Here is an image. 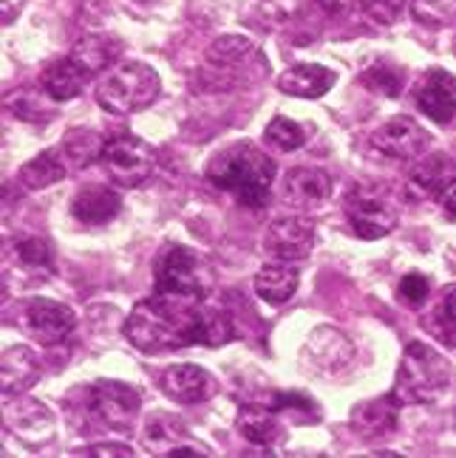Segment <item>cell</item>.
I'll return each mask as SVG.
<instances>
[{
	"label": "cell",
	"mask_w": 456,
	"mask_h": 458,
	"mask_svg": "<svg viewBox=\"0 0 456 458\" xmlns=\"http://www.w3.org/2000/svg\"><path fill=\"white\" fill-rule=\"evenodd\" d=\"M125 337L142 354H170L190 345L219 348L238 337V323L230 309L207 303L202 294L153 289L125 320Z\"/></svg>",
	"instance_id": "cell-1"
},
{
	"label": "cell",
	"mask_w": 456,
	"mask_h": 458,
	"mask_svg": "<svg viewBox=\"0 0 456 458\" xmlns=\"http://www.w3.org/2000/svg\"><path fill=\"white\" fill-rule=\"evenodd\" d=\"M204 179L213 187L230 192L238 204L261 209L270 204L272 196L275 162L253 142H233L213 153L204 167Z\"/></svg>",
	"instance_id": "cell-2"
},
{
	"label": "cell",
	"mask_w": 456,
	"mask_h": 458,
	"mask_svg": "<svg viewBox=\"0 0 456 458\" xmlns=\"http://www.w3.org/2000/svg\"><path fill=\"white\" fill-rule=\"evenodd\" d=\"M451 385V362L428 343L414 340L402 351L391 396L406 404H434Z\"/></svg>",
	"instance_id": "cell-3"
},
{
	"label": "cell",
	"mask_w": 456,
	"mask_h": 458,
	"mask_svg": "<svg viewBox=\"0 0 456 458\" xmlns=\"http://www.w3.org/2000/svg\"><path fill=\"white\" fill-rule=\"evenodd\" d=\"M162 94V80L145 63H122L97 82V105L105 114L131 116L151 108Z\"/></svg>",
	"instance_id": "cell-4"
},
{
	"label": "cell",
	"mask_w": 456,
	"mask_h": 458,
	"mask_svg": "<svg viewBox=\"0 0 456 458\" xmlns=\"http://www.w3.org/2000/svg\"><path fill=\"white\" fill-rule=\"evenodd\" d=\"M156 292H182V294H202L210 297L213 292V269L204 255L190 246L173 243L156 258Z\"/></svg>",
	"instance_id": "cell-5"
},
{
	"label": "cell",
	"mask_w": 456,
	"mask_h": 458,
	"mask_svg": "<svg viewBox=\"0 0 456 458\" xmlns=\"http://www.w3.org/2000/svg\"><path fill=\"white\" fill-rule=\"evenodd\" d=\"M156 162H159L156 150L145 139H139L133 133H116L105 142L102 165L116 187H125V190L142 187L156 173Z\"/></svg>",
	"instance_id": "cell-6"
},
{
	"label": "cell",
	"mask_w": 456,
	"mask_h": 458,
	"mask_svg": "<svg viewBox=\"0 0 456 458\" xmlns=\"http://www.w3.org/2000/svg\"><path fill=\"white\" fill-rule=\"evenodd\" d=\"M139 408H142V394L128 382L99 379L91 387V416L108 430L128 433L136 425Z\"/></svg>",
	"instance_id": "cell-7"
},
{
	"label": "cell",
	"mask_w": 456,
	"mask_h": 458,
	"mask_svg": "<svg viewBox=\"0 0 456 458\" xmlns=\"http://www.w3.org/2000/svg\"><path fill=\"white\" fill-rule=\"evenodd\" d=\"M352 360H355L352 340H348L343 331L331 328V326L314 328L309 334L306 345L301 348V362L309 368L312 374H321V377L340 374Z\"/></svg>",
	"instance_id": "cell-8"
},
{
	"label": "cell",
	"mask_w": 456,
	"mask_h": 458,
	"mask_svg": "<svg viewBox=\"0 0 456 458\" xmlns=\"http://www.w3.org/2000/svg\"><path fill=\"white\" fill-rule=\"evenodd\" d=\"M312 246H314V224L304 216H284L267 226L264 252L270 260H284V263L306 260L312 255Z\"/></svg>",
	"instance_id": "cell-9"
},
{
	"label": "cell",
	"mask_w": 456,
	"mask_h": 458,
	"mask_svg": "<svg viewBox=\"0 0 456 458\" xmlns=\"http://www.w3.org/2000/svg\"><path fill=\"white\" fill-rule=\"evenodd\" d=\"M26 317V331L31 334L40 345H60L74 334L77 328V314L72 306L46 301V297H34L23 309Z\"/></svg>",
	"instance_id": "cell-10"
},
{
	"label": "cell",
	"mask_w": 456,
	"mask_h": 458,
	"mask_svg": "<svg viewBox=\"0 0 456 458\" xmlns=\"http://www.w3.org/2000/svg\"><path fill=\"white\" fill-rule=\"evenodd\" d=\"M372 145L385 156L411 162V158H419L431 148V136L417 119L394 116L372 133Z\"/></svg>",
	"instance_id": "cell-11"
},
{
	"label": "cell",
	"mask_w": 456,
	"mask_h": 458,
	"mask_svg": "<svg viewBox=\"0 0 456 458\" xmlns=\"http://www.w3.org/2000/svg\"><path fill=\"white\" fill-rule=\"evenodd\" d=\"M145 442L156 455L182 458V455H210L204 445H199L185 428V421L173 413H153L145 421Z\"/></svg>",
	"instance_id": "cell-12"
},
{
	"label": "cell",
	"mask_w": 456,
	"mask_h": 458,
	"mask_svg": "<svg viewBox=\"0 0 456 458\" xmlns=\"http://www.w3.org/2000/svg\"><path fill=\"white\" fill-rule=\"evenodd\" d=\"M346 218L357 238L377 241V238H385L397 226V209L385 199L368 196V192H355V196L346 201Z\"/></svg>",
	"instance_id": "cell-13"
},
{
	"label": "cell",
	"mask_w": 456,
	"mask_h": 458,
	"mask_svg": "<svg viewBox=\"0 0 456 458\" xmlns=\"http://www.w3.org/2000/svg\"><path fill=\"white\" fill-rule=\"evenodd\" d=\"M159 387L176 404H199L216 396L219 382L199 365H170L159 377Z\"/></svg>",
	"instance_id": "cell-14"
},
{
	"label": "cell",
	"mask_w": 456,
	"mask_h": 458,
	"mask_svg": "<svg viewBox=\"0 0 456 458\" xmlns=\"http://www.w3.org/2000/svg\"><path fill=\"white\" fill-rule=\"evenodd\" d=\"M417 108L436 125H448L456 114V77L445 68H428L417 85Z\"/></svg>",
	"instance_id": "cell-15"
},
{
	"label": "cell",
	"mask_w": 456,
	"mask_h": 458,
	"mask_svg": "<svg viewBox=\"0 0 456 458\" xmlns=\"http://www.w3.org/2000/svg\"><path fill=\"white\" fill-rule=\"evenodd\" d=\"M331 199V175L321 167H292L284 179V201L297 213L318 209Z\"/></svg>",
	"instance_id": "cell-16"
},
{
	"label": "cell",
	"mask_w": 456,
	"mask_h": 458,
	"mask_svg": "<svg viewBox=\"0 0 456 458\" xmlns=\"http://www.w3.org/2000/svg\"><path fill=\"white\" fill-rule=\"evenodd\" d=\"M6 425L14 430V436L38 445L46 442L55 433V416L43 402L29 399L26 394L17 399H6Z\"/></svg>",
	"instance_id": "cell-17"
},
{
	"label": "cell",
	"mask_w": 456,
	"mask_h": 458,
	"mask_svg": "<svg viewBox=\"0 0 456 458\" xmlns=\"http://www.w3.org/2000/svg\"><path fill=\"white\" fill-rule=\"evenodd\" d=\"M43 368L40 360L31 348L26 345H12L0 357V391L4 399H17L29 394V387L40 379Z\"/></svg>",
	"instance_id": "cell-18"
},
{
	"label": "cell",
	"mask_w": 456,
	"mask_h": 458,
	"mask_svg": "<svg viewBox=\"0 0 456 458\" xmlns=\"http://www.w3.org/2000/svg\"><path fill=\"white\" fill-rule=\"evenodd\" d=\"M456 182V158L448 153H428L414 162L409 173V192L417 199H440Z\"/></svg>",
	"instance_id": "cell-19"
},
{
	"label": "cell",
	"mask_w": 456,
	"mask_h": 458,
	"mask_svg": "<svg viewBox=\"0 0 456 458\" xmlns=\"http://www.w3.org/2000/svg\"><path fill=\"white\" fill-rule=\"evenodd\" d=\"M236 428L258 450H272V447H278L280 442H284V436H287L284 428H280L275 411L270 408V404H258V402L241 404Z\"/></svg>",
	"instance_id": "cell-20"
},
{
	"label": "cell",
	"mask_w": 456,
	"mask_h": 458,
	"mask_svg": "<svg viewBox=\"0 0 456 458\" xmlns=\"http://www.w3.org/2000/svg\"><path fill=\"white\" fill-rule=\"evenodd\" d=\"M338 82V74L321 63H297L289 65L284 74L278 77V88L289 97L301 99H321L331 91V85Z\"/></svg>",
	"instance_id": "cell-21"
},
{
	"label": "cell",
	"mask_w": 456,
	"mask_h": 458,
	"mask_svg": "<svg viewBox=\"0 0 456 458\" xmlns=\"http://www.w3.org/2000/svg\"><path fill=\"white\" fill-rule=\"evenodd\" d=\"M91 82V74L85 72V68L68 55V57H60L55 63H48L40 74V88L51 97V102H68V99H77L85 85Z\"/></svg>",
	"instance_id": "cell-22"
},
{
	"label": "cell",
	"mask_w": 456,
	"mask_h": 458,
	"mask_svg": "<svg viewBox=\"0 0 456 458\" xmlns=\"http://www.w3.org/2000/svg\"><path fill=\"white\" fill-rule=\"evenodd\" d=\"M122 213V199L114 187L91 184L72 199V216L80 224H108Z\"/></svg>",
	"instance_id": "cell-23"
},
{
	"label": "cell",
	"mask_w": 456,
	"mask_h": 458,
	"mask_svg": "<svg viewBox=\"0 0 456 458\" xmlns=\"http://www.w3.org/2000/svg\"><path fill=\"white\" fill-rule=\"evenodd\" d=\"M301 284V275H297L295 263L284 260H270L264 269L255 275V294L270 306H284L292 301V294L297 292Z\"/></svg>",
	"instance_id": "cell-24"
},
{
	"label": "cell",
	"mask_w": 456,
	"mask_h": 458,
	"mask_svg": "<svg viewBox=\"0 0 456 458\" xmlns=\"http://www.w3.org/2000/svg\"><path fill=\"white\" fill-rule=\"evenodd\" d=\"M397 413H400V402L391 394L372 399V402H360L357 408L352 411V428L366 438L394 433Z\"/></svg>",
	"instance_id": "cell-25"
},
{
	"label": "cell",
	"mask_w": 456,
	"mask_h": 458,
	"mask_svg": "<svg viewBox=\"0 0 456 458\" xmlns=\"http://www.w3.org/2000/svg\"><path fill=\"white\" fill-rule=\"evenodd\" d=\"M122 55V43L116 38H108V34H99V31H91L80 38L72 48V57L89 72L91 77L105 72V68L116 65Z\"/></svg>",
	"instance_id": "cell-26"
},
{
	"label": "cell",
	"mask_w": 456,
	"mask_h": 458,
	"mask_svg": "<svg viewBox=\"0 0 456 458\" xmlns=\"http://www.w3.org/2000/svg\"><path fill=\"white\" fill-rule=\"evenodd\" d=\"M57 150L63 156V162L68 165V170H85V167H91L97 158H102L105 139L91 128H74L63 136Z\"/></svg>",
	"instance_id": "cell-27"
},
{
	"label": "cell",
	"mask_w": 456,
	"mask_h": 458,
	"mask_svg": "<svg viewBox=\"0 0 456 458\" xmlns=\"http://www.w3.org/2000/svg\"><path fill=\"white\" fill-rule=\"evenodd\" d=\"M65 173H68V165L63 162L60 150H43V153L34 156L31 162H26L21 167V173H17V182H21L23 190L38 192V190H46L51 184L63 182Z\"/></svg>",
	"instance_id": "cell-28"
},
{
	"label": "cell",
	"mask_w": 456,
	"mask_h": 458,
	"mask_svg": "<svg viewBox=\"0 0 456 458\" xmlns=\"http://www.w3.org/2000/svg\"><path fill=\"white\" fill-rule=\"evenodd\" d=\"M46 99H51V97L43 91V88L40 91H31V88H14L12 94H6L4 105H6V111L14 114L17 119L43 125V122H51V116H55V111H51V105Z\"/></svg>",
	"instance_id": "cell-29"
},
{
	"label": "cell",
	"mask_w": 456,
	"mask_h": 458,
	"mask_svg": "<svg viewBox=\"0 0 456 458\" xmlns=\"http://www.w3.org/2000/svg\"><path fill=\"white\" fill-rule=\"evenodd\" d=\"M255 51L253 40L244 38V34H224V38L213 40L207 48V65H213L216 72H227V68H236L238 63H244Z\"/></svg>",
	"instance_id": "cell-30"
},
{
	"label": "cell",
	"mask_w": 456,
	"mask_h": 458,
	"mask_svg": "<svg viewBox=\"0 0 456 458\" xmlns=\"http://www.w3.org/2000/svg\"><path fill=\"white\" fill-rule=\"evenodd\" d=\"M12 255L17 258L21 267L29 269H43V272H55V250L51 243L43 238H17L12 243Z\"/></svg>",
	"instance_id": "cell-31"
},
{
	"label": "cell",
	"mask_w": 456,
	"mask_h": 458,
	"mask_svg": "<svg viewBox=\"0 0 456 458\" xmlns=\"http://www.w3.org/2000/svg\"><path fill=\"white\" fill-rule=\"evenodd\" d=\"M428 317L431 320H426V328L456 348V286L445 289L443 301L434 306V311Z\"/></svg>",
	"instance_id": "cell-32"
},
{
	"label": "cell",
	"mask_w": 456,
	"mask_h": 458,
	"mask_svg": "<svg viewBox=\"0 0 456 458\" xmlns=\"http://www.w3.org/2000/svg\"><path fill=\"white\" fill-rule=\"evenodd\" d=\"M264 139H267V145H272L275 150L292 153V150L306 145V128L287 119V116H275L264 131Z\"/></svg>",
	"instance_id": "cell-33"
},
{
	"label": "cell",
	"mask_w": 456,
	"mask_h": 458,
	"mask_svg": "<svg viewBox=\"0 0 456 458\" xmlns=\"http://www.w3.org/2000/svg\"><path fill=\"white\" fill-rule=\"evenodd\" d=\"M411 14L428 29H445L456 23V0H411Z\"/></svg>",
	"instance_id": "cell-34"
},
{
	"label": "cell",
	"mask_w": 456,
	"mask_h": 458,
	"mask_svg": "<svg viewBox=\"0 0 456 458\" xmlns=\"http://www.w3.org/2000/svg\"><path fill=\"white\" fill-rule=\"evenodd\" d=\"M363 82L372 88V91L394 99L402 91V72H400V68H394V65H389V63H374L363 74Z\"/></svg>",
	"instance_id": "cell-35"
},
{
	"label": "cell",
	"mask_w": 456,
	"mask_h": 458,
	"mask_svg": "<svg viewBox=\"0 0 456 458\" xmlns=\"http://www.w3.org/2000/svg\"><path fill=\"white\" fill-rule=\"evenodd\" d=\"M431 297V280L423 272H409L397 286V301L409 309H419Z\"/></svg>",
	"instance_id": "cell-36"
},
{
	"label": "cell",
	"mask_w": 456,
	"mask_h": 458,
	"mask_svg": "<svg viewBox=\"0 0 456 458\" xmlns=\"http://www.w3.org/2000/svg\"><path fill=\"white\" fill-rule=\"evenodd\" d=\"M241 17H244V23L258 31H272L280 23V9L272 0H247L241 9Z\"/></svg>",
	"instance_id": "cell-37"
},
{
	"label": "cell",
	"mask_w": 456,
	"mask_h": 458,
	"mask_svg": "<svg viewBox=\"0 0 456 458\" xmlns=\"http://www.w3.org/2000/svg\"><path fill=\"white\" fill-rule=\"evenodd\" d=\"M406 9V0H360V12L374 26H391Z\"/></svg>",
	"instance_id": "cell-38"
},
{
	"label": "cell",
	"mask_w": 456,
	"mask_h": 458,
	"mask_svg": "<svg viewBox=\"0 0 456 458\" xmlns=\"http://www.w3.org/2000/svg\"><path fill=\"white\" fill-rule=\"evenodd\" d=\"M270 408L275 413L289 411V413H309L312 419H318V404H314L306 394H297V391H275L270 399Z\"/></svg>",
	"instance_id": "cell-39"
},
{
	"label": "cell",
	"mask_w": 456,
	"mask_h": 458,
	"mask_svg": "<svg viewBox=\"0 0 456 458\" xmlns=\"http://www.w3.org/2000/svg\"><path fill=\"white\" fill-rule=\"evenodd\" d=\"M74 455H97V458H131V455H133V447L122 445V442H99V445H91V447L74 450Z\"/></svg>",
	"instance_id": "cell-40"
},
{
	"label": "cell",
	"mask_w": 456,
	"mask_h": 458,
	"mask_svg": "<svg viewBox=\"0 0 456 458\" xmlns=\"http://www.w3.org/2000/svg\"><path fill=\"white\" fill-rule=\"evenodd\" d=\"M440 201H443V209H445V216L448 218H456V182L443 192L440 196Z\"/></svg>",
	"instance_id": "cell-41"
},
{
	"label": "cell",
	"mask_w": 456,
	"mask_h": 458,
	"mask_svg": "<svg viewBox=\"0 0 456 458\" xmlns=\"http://www.w3.org/2000/svg\"><path fill=\"white\" fill-rule=\"evenodd\" d=\"M23 9V0H4V23H14V17L21 14Z\"/></svg>",
	"instance_id": "cell-42"
},
{
	"label": "cell",
	"mask_w": 456,
	"mask_h": 458,
	"mask_svg": "<svg viewBox=\"0 0 456 458\" xmlns=\"http://www.w3.org/2000/svg\"><path fill=\"white\" fill-rule=\"evenodd\" d=\"M136 4H156V0H136Z\"/></svg>",
	"instance_id": "cell-43"
}]
</instances>
